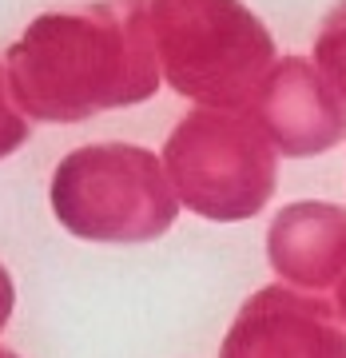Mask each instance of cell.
I'll return each mask as SVG.
<instances>
[{"label": "cell", "mask_w": 346, "mask_h": 358, "mask_svg": "<svg viewBox=\"0 0 346 358\" xmlns=\"http://www.w3.org/2000/svg\"><path fill=\"white\" fill-rule=\"evenodd\" d=\"M259 115L287 155H319L346 140V103L310 60H282L259 88Z\"/></svg>", "instance_id": "277c9868"}, {"label": "cell", "mask_w": 346, "mask_h": 358, "mask_svg": "<svg viewBox=\"0 0 346 358\" xmlns=\"http://www.w3.org/2000/svg\"><path fill=\"white\" fill-rule=\"evenodd\" d=\"M183 199L211 219H247L275 192V152L247 120L192 115L167 148Z\"/></svg>", "instance_id": "7a4b0ae2"}, {"label": "cell", "mask_w": 346, "mask_h": 358, "mask_svg": "<svg viewBox=\"0 0 346 358\" xmlns=\"http://www.w3.org/2000/svg\"><path fill=\"white\" fill-rule=\"evenodd\" d=\"M223 358H346V331L326 299L267 287L243 307Z\"/></svg>", "instance_id": "3957f363"}, {"label": "cell", "mask_w": 346, "mask_h": 358, "mask_svg": "<svg viewBox=\"0 0 346 358\" xmlns=\"http://www.w3.org/2000/svg\"><path fill=\"white\" fill-rule=\"evenodd\" d=\"M271 267L295 287H334L346 267V207H282L271 227Z\"/></svg>", "instance_id": "5b68a950"}, {"label": "cell", "mask_w": 346, "mask_h": 358, "mask_svg": "<svg viewBox=\"0 0 346 358\" xmlns=\"http://www.w3.org/2000/svg\"><path fill=\"white\" fill-rule=\"evenodd\" d=\"M315 68L326 76L334 96L346 103V0L334 4L322 20V32L315 40Z\"/></svg>", "instance_id": "8992f818"}, {"label": "cell", "mask_w": 346, "mask_h": 358, "mask_svg": "<svg viewBox=\"0 0 346 358\" xmlns=\"http://www.w3.org/2000/svg\"><path fill=\"white\" fill-rule=\"evenodd\" d=\"M56 192H92L56 195L64 223L88 239H155L175 219V199L155 155L124 143L76 152L56 179Z\"/></svg>", "instance_id": "6da1fadb"}, {"label": "cell", "mask_w": 346, "mask_h": 358, "mask_svg": "<svg viewBox=\"0 0 346 358\" xmlns=\"http://www.w3.org/2000/svg\"><path fill=\"white\" fill-rule=\"evenodd\" d=\"M334 310H338V319L346 322V271H343V279H338V299H334Z\"/></svg>", "instance_id": "52a82bcc"}]
</instances>
